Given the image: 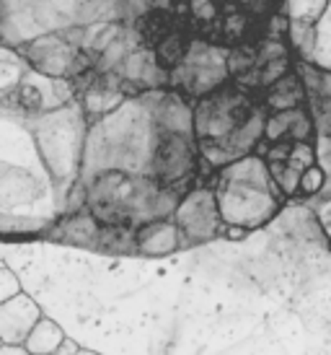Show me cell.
<instances>
[{"mask_svg": "<svg viewBox=\"0 0 331 355\" xmlns=\"http://www.w3.org/2000/svg\"><path fill=\"white\" fill-rule=\"evenodd\" d=\"M107 171L156 179L181 192L207 182L192 132V101L171 89L143 91L91 119L78 184Z\"/></svg>", "mask_w": 331, "mask_h": 355, "instance_id": "1", "label": "cell"}, {"mask_svg": "<svg viewBox=\"0 0 331 355\" xmlns=\"http://www.w3.org/2000/svg\"><path fill=\"white\" fill-rule=\"evenodd\" d=\"M29 62L0 44V239H47L65 216V198L37 140V117L19 96Z\"/></svg>", "mask_w": 331, "mask_h": 355, "instance_id": "2", "label": "cell"}, {"mask_svg": "<svg viewBox=\"0 0 331 355\" xmlns=\"http://www.w3.org/2000/svg\"><path fill=\"white\" fill-rule=\"evenodd\" d=\"M267 112L259 94L228 80L217 91L192 101V132L202 177L210 179L217 168L251 156L262 146Z\"/></svg>", "mask_w": 331, "mask_h": 355, "instance_id": "3", "label": "cell"}, {"mask_svg": "<svg viewBox=\"0 0 331 355\" xmlns=\"http://www.w3.org/2000/svg\"><path fill=\"white\" fill-rule=\"evenodd\" d=\"M283 6L285 0H156L153 10L168 13L192 40L233 50L264 40Z\"/></svg>", "mask_w": 331, "mask_h": 355, "instance_id": "4", "label": "cell"}, {"mask_svg": "<svg viewBox=\"0 0 331 355\" xmlns=\"http://www.w3.org/2000/svg\"><path fill=\"white\" fill-rule=\"evenodd\" d=\"M86 195L83 210L104 228H125L137 231L153 220H166L174 216L179 200L186 192L163 187L156 179L132 177L107 171L98 174L86 184H78Z\"/></svg>", "mask_w": 331, "mask_h": 355, "instance_id": "5", "label": "cell"}, {"mask_svg": "<svg viewBox=\"0 0 331 355\" xmlns=\"http://www.w3.org/2000/svg\"><path fill=\"white\" fill-rule=\"evenodd\" d=\"M207 184L213 187L223 231L225 228H235L244 234L259 231L269 226L287 205V198L274 184L272 174L259 153L217 168L207 179Z\"/></svg>", "mask_w": 331, "mask_h": 355, "instance_id": "6", "label": "cell"}, {"mask_svg": "<svg viewBox=\"0 0 331 355\" xmlns=\"http://www.w3.org/2000/svg\"><path fill=\"white\" fill-rule=\"evenodd\" d=\"M122 21V0H0L3 47H21L42 34Z\"/></svg>", "mask_w": 331, "mask_h": 355, "instance_id": "7", "label": "cell"}, {"mask_svg": "<svg viewBox=\"0 0 331 355\" xmlns=\"http://www.w3.org/2000/svg\"><path fill=\"white\" fill-rule=\"evenodd\" d=\"M228 52L231 50L225 47L195 40L184 52V58L168 70V89L181 94L186 101H197L217 91L231 80Z\"/></svg>", "mask_w": 331, "mask_h": 355, "instance_id": "8", "label": "cell"}, {"mask_svg": "<svg viewBox=\"0 0 331 355\" xmlns=\"http://www.w3.org/2000/svg\"><path fill=\"white\" fill-rule=\"evenodd\" d=\"M16 50L31 68L47 78L73 80L93 68V62L86 52H80L75 44H70L62 34H42V37L21 44Z\"/></svg>", "mask_w": 331, "mask_h": 355, "instance_id": "9", "label": "cell"}, {"mask_svg": "<svg viewBox=\"0 0 331 355\" xmlns=\"http://www.w3.org/2000/svg\"><path fill=\"white\" fill-rule=\"evenodd\" d=\"M174 226L184 239V247H197V244H207L223 236V220L217 213V202H215L213 187L207 182H199L179 200L174 216Z\"/></svg>", "mask_w": 331, "mask_h": 355, "instance_id": "10", "label": "cell"}, {"mask_svg": "<svg viewBox=\"0 0 331 355\" xmlns=\"http://www.w3.org/2000/svg\"><path fill=\"white\" fill-rule=\"evenodd\" d=\"M256 153L264 158V164L272 174L274 184L280 187L287 200L298 198L301 177L316 164V140L303 143H274V146H259Z\"/></svg>", "mask_w": 331, "mask_h": 355, "instance_id": "11", "label": "cell"}, {"mask_svg": "<svg viewBox=\"0 0 331 355\" xmlns=\"http://www.w3.org/2000/svg\"><path fill=\"white\" fill-rule=\"evenodd\" d=\"M295 70L303 80L305 109L313 119L316 135L331 138V70L303 60H295Z\"/></svg>", "mask_w": 331, "mask_h": 355, "instance_id": "12", "label": "cell"}, {"mask_svg": "<svg viewBox=\"0 0 331 355\" xmlns=\"http://www.w3.org/2000/svg\"><path fill=\"white\" fill-rule=\"evenodd\" d=\"M42 316L44 314L39 304L24 291L19 296L8 298L6 304H0V345L21 347Z\"/></svg>", "mask_w": 331, "mask_h": 355, "instance_id": "13", "label": "cell"}, {"mask_svg": "<svg viewBox=\"0 0 331 355\" xmlns=\"http://www.w3.org/2000/svg\"><path fill=\"white\" fill-rule=\"evenodd\" d=\"M303 140H316L313 119L308 114L305 104L285 112H272L267 114L264 122L262 146H274V143H303Z\"/></svg>", "mask_w": 331, "mask_h": 355, "instance_id": "14", "label": "cell"}, {"mask_svg": "<svg viewBox=\"0 0 331 355\" xmlns=\"http://www.w3.org/2000/svg\"><path fill=\"white\" fill-rule=\"evenodd\" d=\"M181 249H186L184 239L171 218L153 220L135 231V254L140 257H171Z\"/></svg>", "mask_w": 331, "mask_h": 355, "instance_id": "15", "label": "cell"}, {"mask_svg": "<svg viewBox=\"0 0 331 355\" xmlns=\"http://www.w3.org/2000/svg\"><path fill=\"white\" fill-rule=\"evenodd\" d=\"M259 104L264 107L267 114L272 112H285V109H295L305 104V94H303V80L298 76V70L292 65L290 73H285L280 80H274L269 89H264L259 94Z\"/></svg>", "mask_w": 331, "mask_h": 355, "instance_id": "16", "label": "cell"}, {"mask_svg": "<svg viewBox=\"0 0 331 355\" xmlns=\"http://www.w3.org/2000/svg\"><path fill=\"white\" fill-rule=\"evenodd\" d=\"M65 329L49 319V316H42L39 322L34 324V329L29 332V337L24 340V350L29 355H57L60 347L65 345Z\"/></svg>", "mask_w": 331, "mask_h": 355, "instance_id": "17", "label": "cell"}, {"mask_svg": "<svg viewBox=\"0 0 331 355\" xmlns=\"http://www.w3.org/2000/svg\"><path fill=\"white\" fill-rule=\"evenodd\" d=\"M287 44H290V52L295 60L313 62L316 44H319V26L303 24V21H290L287 24Z\"/></svg>", "mask_w": 331, "mask_h": 355, "instance_id": "18", "label": "cell"}, {"mask_svg": "<svg viewBox=\"0 0 331 355\" xmlns=\"http://www.w3.org/2000/svg\"><path fill=\"white\" fill-rule=\"evenodd\" d=\"M329 8V0H285L283 13L287 21H303V24H319Z\"/></svg>", "mask_w": 331, "mask_h": 355, "instance_id": "19", "label": "cell"}, {"mask_svg": "<svg viewBox=\"0 0 331 355\" xmlns=\"http://www.w3.org/2000/svg\"><path fill=\"white\" fill-rule=\"evenodd\" d=\"M323 177H326L323 189L316 198L305 200V205L313 210V216H316V220H319V226H321V231H323V236H326V241H329V247H331V171L323 174Z\"/></svg>", "mask_w": 331, "mask_h": 355, "instance_id": "20", "label": "cell"}, {"mask_svg": "<svg viewBox=\"0 0 331 355\" xmlns=\"http://www.w3.org/2000/svg\"><path fill=\"white\" fill-rule=\"evenodd\" d=\"M323 182H326L323 171L313 164V166L301 177V184H298V198H301L303 202H305V200H311V198H316V195L323 189Z\"/></svg>", "mask_w": 331, "mask_h": 355, "instance_id": "21", "label": "cell"}, {"mask_svg": "<svg viewBox=\"0 0 331 355\" xmlns=\"http://www.w3.org/2000/svg\"><path fill=\"white\" fill-rule=\"evenodd\" d=\"M21 293V280L19 275L10 270L6 262H0V304H6L8 298Z\"/></svg>", "mask_w": 331, "mask_h": 355, "instance_id": "22", "label": "cell"}, {"mask_svg": "<svg viewBox=\"0 0 331 355\" xmlns=\"http://www.w3.org/2000/svg\"><path fill=\"white\" fill-rule=\"evenodd\" d=\"M0 355H29L24 347H13V345H0Z\"/></svg>", "mask_w": 331, "mask_h": 355, "instance_id": "23", "label": "cell"}, {"mask_svg": "<svg viewBox=\"0 0 331 355\" xmlns=\"http://www.w3.org/2000/svg\"><path fill=\"white\" fill-rule=\"evenodd\" d=\"M73 355H101V353H93V350H86V347H78Z\"/></svg>", "mask_w": 331, "mask_h": 355, "instance_id": "24", "label": "cell"}]
</instances>
